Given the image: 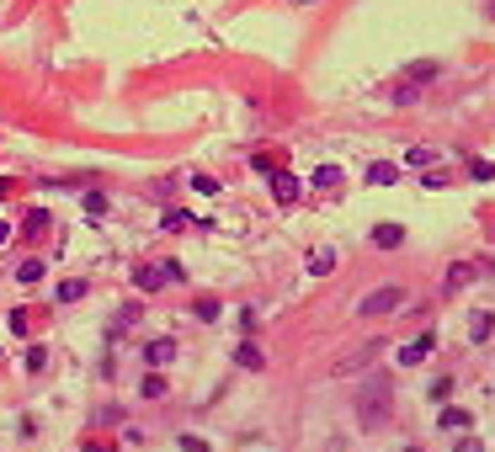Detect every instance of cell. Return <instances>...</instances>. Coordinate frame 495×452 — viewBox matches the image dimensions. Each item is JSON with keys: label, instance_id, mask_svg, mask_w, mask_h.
Returning <instances> with one entry per match:
<instances>
[{"label": "cell", "instance_id": "1", "mask_svg": "<svg viewBox=\"0 0 495 452\" xmlns=\"http://www.w3.org/2000/svg\"><path fill=\"white\" fill-rule=\"evenodd\" d=\"M357 420H363V431H378L389 420V389L384 383H368V389L357 394Z\"/></svg>", "mask_w": 495, "mask_h": 452}, {"label": "cell", "instance_id": "2", "mask_svg": "<svg viewBox=\"0 0 495 452\" xmlns=\"http://www.w3.org/2000/svg\"><path fill=\"white\" fill-rule=\"evenodd\" d=\"M394 309H405V287L389 282V287H373V293L363 298V309H357V314H363V320H378V314H394Z\"/></svg>", "mask_w": 495, "mask_h": 452}, {"label": "cell", "instance_id": "3", "mask_svg": "<svg viewBox=\"0 0 495 452\" xmlns=\"http://www.w3.org/2000/svg\"><path fill=\"white\" fill-rule=\"evenodd\" d=\"M182 261H160V266H144V272H133V282L144 287V293H155V287H165V282H182Z\"/></svg>", "mask_w": 495, "mask_h": 452}, {"label": "cell", "instance_id": "4", "mask_svg": "<svg viewBox=\"0 0 495 452\" xmlns=\"http://www.w3.org/2000/svg\"><path fill=\"white\" fill-rule=\"evenodd\" d=\"M432 346H437V330H421L411 346H399V368H415V362H421L426 351H432Z\"/></svg>", "mask_w": 495, "mask_h": 452}, {"label": "cell", "instance_id": "5", "mask_svg": "<svg viewBox=\"0 0 495 452\" xmlns=\"http://www.w3.org/2000/svg\"><path fill=\"white\" fill-rule=\"evenodd\" d=\"M272 197H277V203H299V197H303V181L288 176V170H272Z\"/></svg>", "mask_w": 495, "mask_h": 452}, {"label": "cell", "instance_id": "6", "mask_svg": "<svg viewBox=\"0 0 495 452\" xmlns=\"http://www.w3.org/2000/svg\"><path fill=\"white\" fill-rule=\"evenodd\" d=\"M234 362H240L245 372H261V368H266V351H261L256 341H240V346H234Z\"/></svg>", "mask_w": 495, "mask_h": 452}, {"label": "cell", "instance_id": "7", "mask_svg": "<svg viewBox=\"0 0 495 452\" xmlns=\"http://www.w3.org/2000/svg\"><path fill=\"white\" fill-rule=\"evenodd\" d=\"M144 362H149V368H170V362H176V341H149Z\"/></svg>", "mask_w": 495, "mask_h": 452}, {"label": "cell", "instance_id": "8", "mask_svg": "<svg viewBox=\"0 0 495 452\" xmlns=\"http://www.w3.org/2000/svg\"><path fill=\"white\" fill-rule=\"evenodd\" d=\"M341 181H346V170H341V165H320V170L309 176V187H320V192H336Z\"/></svg>", "mask_w": 495, "mask_h": 452}, {"label": "cell", "instance_id": "9", "mask_svg": "<svg viewBox=\"0 0 495 452\" xmlns=\"http://www.w3.org/2000/svg\"><path fill=\"white\" fill-rule=\"evenodd\" d=\"M490 335H495V314H484V309H480V314L469 320V341H474V346H484Z\"/></svg>", "mask_w": 495, "mask_h": 452}, {"label": "cell", "instance_id": "10", "mask_svg": "<svg viewBox=\"0 0 495 452\" xmlns=\"http://www.w3.org/2000/svg\"><path fill=\"white\" fill-rule=\"evenodd\" d=\"M389 181H399V165H389V160H373V165H368V187H389Z\"/></svg>", "mask_w": 495, "mask_h": 452}, {"label": "cell", "instance_id": "11", "mask_svg": "<svg viewBox=\"0 0 495 452\" xmlns=\"http://www.w3.org/2000/svg\"><path fill=\"white\" fill-rule=\"evenodd\" d=\"M373 245H378V250L405 245V229H399V224H378V229H373Z\"/></svg>", "mask_w": 495, "mask_h": 452}, {"label": "cell", "instance_id": "12", "mask_svg": "<svg viewBox=\"0 0 495 452\" xmlns=\"http://www.w3.org/2000/svg\"><path fill=\"white\" fill-rule=\"evenodd\" d=\"M309 272H314V277H330V272H336V250H330V245H320V250L309 256Z\"/></svg>", "mask_w": 495, "mask_h": 452}, {"label": "cell", "instance_id": "13", "mask_svg": "<svg viewBox=\"0 0 495 452\" xmlns=\"http://www.w3.org/2000/svg\"><path fill=\"white\" fill-rule=\"evenodd\" d=\"M405 75H411V85H426V80H437V59H415Z\"/></svg>", "mask_w": 495, "mask_h": 452}, {"label": "cell", "instance_id": "14", "mask_svg": "<svg viewBox=\"0 0 495 452\" xmlns=\"http://www.w3.org/2000/svg\"><path fill=\"white\" fill-rule=\"evenodd\" d=\"M437 420H442L447 431H469V420H474V415H469V410H442Z\"/></svg>", "mask_w": 495, "mask_h": 452}, {"label": "cell", "instance_id": "15", "mask_svg": "<svg viewBox=\"0 0 495 452\" xmlns=\"http://www.w3.org/2000/svg\"><path fill=\"white\" fill-rule=\"evenodd\" d=\"M80 298H85V282H80V277L59 282V303H80Z\"/></svg>", "mask_w": 495, "mask_h": 452}, {"label": "cell", "instance_id": "16", "mask_svg": "<svg viewBox=\"0 0 495 452\" xmlns=\"http://www.w3.org/2000/svg\"><path fill=\"white\" fill-rule=\"evenodd\" d=\"M469 277H474V266H453V272H447V293H458V287H469Z\"/></svg>", "mask_w": 495, "mask_h": 452}, {"label": "cell", "instance_id": "17", "mask_svg": "<svg viewBox=\"0 0 495 452\" xmlns=\"http://www.w3.org/2000/svg\"><path fill=\"white\" fill-rule=\"evenodd\" d=\"M22 229H27V234H43V229H49V208H32Z\"/></svg>", "mask_w": 495, "mask_h": 452}, {"label": "cell", "instance_id": "18", "mask_svg": "<svg viewBox=\"0 0 495 452\" xmlns=\"http://www.w3.org/2000/svg\"><path fill=\"white\" fill-rule=\"evenodd\" d=\"M16 282H43V261H22V272H16Z\"/></svg>", "mask_w": 495, "mask_h": 452}, {"label": "cell", "instance_id": "19", "mask_svg": "<svg viewBox=\"0 0 495 452\" xmlns=\"http://www.w3.org/2000/svg\"><path fill=\"white\" fill-rule=\"evenodd\" d=\"M49 368V351H43V346H32V351H27V372H43Z\"/></svg>", "mask_w": 495, "mask_h": 452}, {"label": "cell", "instance_id": "20", "mask_svg": "<svg viewBox=\"0 0 495 452\" xmlns=\"http://www.w3.org/2000/svg\"><path fill=\"white\" fill-rule=\"evenodd\" d=\"M6 325H11V335H27V330H32V320H27V309H16L11 320H6Z\"/></svg>", "mask_w": 495, "mask_h": 452}, {"label": "cell", "instance_id": "21", "mask_svg": "<svg viewBox=\"0 0 495 452\" xmlns=\"http://www.w3.org/2000/svg\"><path fill=\"white\" fill-rule=\"evenodd\" d=\"M85 213L101 218V213H107V197H101V192H91V197H85Z\"/></svg>", "mask_w": 495, "mask_h": 452}, {"label": "cell", "instance_id": "22", "mask_svg": "<svg viewBox=\"0 0 495 452\" xmlns=\"http://www.w3.org/2000/svg\"><path fill=\"white\" fill-rule=\"evenodd\" d=\"M405 160H411V165H421V170H426V165H432V160H437V149H411V155H405Z\"/></svg>", "mask_w": 495, "mask_h": 452}, {"label": "cell", "instance_id": "23", "mask_svg": "<svg viewBox=\"0 0 495 452\" xmlns=\"http://www.w3.org/2000/svg\"><path fill=\"white\" fill-rule=\"evenodd\" d=\"M144 394H149V399H160V394H165V378H160V372H149V378H144Z\"/></svg>", "mask_w": 495, "mask_h": 452}, {"label": "cell", "instance_id": "24", "mask_svg": "<svg viewBox=\"0 0 495 452\" xmlns=\"http://www.w3.org/2000/svg\"><path fill=\"white\" fill-rule=\"evenodd\" d=\"M469 170H474V181H495V165H490V160H474Z\"/></svg>", "mask_w": 495, "mask_h": 452}, {"label": "cell", "instance_id": "25", "mask_svg": "<svg viewBox=\"0 0 495 452\" xmlns=\"http://www.w3.org/2000/svg\"><path fill=\"white\" fill-rule=\"evenodd\" d=\"M197 320H218V303H213V298H197Z\"/></svg>", "mask_w": 495, "mask_h": 452}, {"label": "cell", "instance_id": "26", "mask_svg": "<svg viewBox=\"0 0 495 452\" xmlns=\"http://www.w3.org/2000/svg\"><path fill=\"white\" fill-rule=\"evenodd\" d=\"M160 224H165L170 234H176V229H187V224H192V218H187V213H165V218H160Z\"/></svg>", "mask_w": 495, "mask_h": 452}, {"label": "cell", "instance_id": "27", "mask_svg": "<svg viewBox=\"0 0 495 452\" xmlns=\"http://www.w3.org/2000/svg\"><path fill=\"white\" fill-rule=\"evenodd\" d=\"M182 452H213V447H208L203 437H182Z\"/></svg>", "mask_w": 495, "mask_h": 452}, {"label": "cell", "instance_id": "28", "mask_svg": "<svg viewBox=\"0 0 495 452\" xmlns=\"http://www.w3.org/2000/svg\"><path fill=\"white\" fill-rule=\"evenodd\" d=\"M453 452H484V447H480V437H463V441H458Z\"/></svg>", "mask_w": 495, "mask_h": 452}, {"label": "cell", "instance_id": "29", "mask_svg": "<svg viewBox=\"0 0 495 452\" xmlns=\"http://www.w3.org/2000/svg\"><path fill=\"white\" fill-rule=\"evenodd\" d=\"M6 239H11V229H6V224H0V245H6Z\"/></svg>", "mask_w": 495, "mask_h": 452}, {"label": "cell", "instance_id": "30", "mask_svg": "<svg viewBox=\"0 0 495 452\" xmlns=\"http://www.w3.org/2000/svg\"><path fill=\"white\" fill-rule=\"evenodd\" d=\"M405 452H421V447H405Z\"/></svg>", "mask_w": 495, "mask_h": 452}]
</instances>
